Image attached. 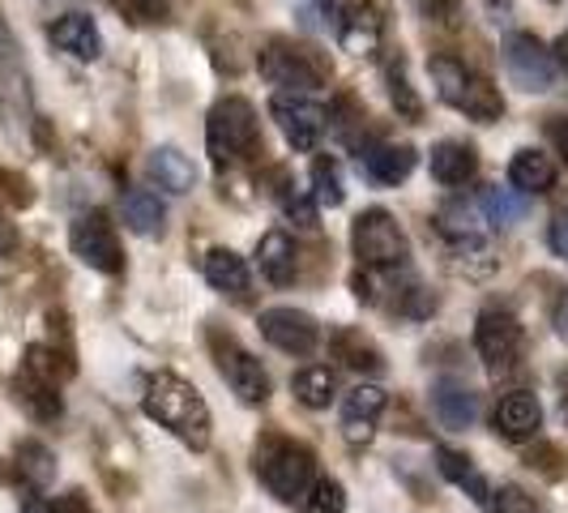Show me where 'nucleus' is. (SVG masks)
<instances>
[{
  "mask_svg": "<svg viewBox=\"0 0 568 513\" xmlns=\"http://www.w3.org/2000/svg\"><path fill=\"white\" fill-rule=\"evenodd\" d=\"M142 411L159 428H168L175 441H184V445H193V450H205V445H210V406H205L197 385H189L184 376H175V372H154V376L145 381Z\"/></svg>",
  "mask_w": 568,
  "mask_h": 513,
  "instance_id": "1",
  "label": "nucleus"
},
{
  "mask_svg": "<svg viewBox=\"0 0 568 513\" xmlns=\"http://www.w3.org/2000/svg\"><path fill=\"white\" fill-rule=\"evenodd\" d=\"M261 142V124H256V108L248 99L231 94L223 103H214V112L205 120V150L214 159V168H231L240 159H248Z\"/></svg>",
  "mask_w": 568,
  "mask_h": 513,
  "instance_id": "2",
  "label": "nucleus"
},
{
  "mask_svg": "<svg viewBox=\"0 0 568 513\" xmlns=\"http://www.w3.org/2000/svg\"><path fill=\"white\" fill-rule=\"evenodd\" d=\"M351 244H355V256L376 270H394L410 256V240L389 210H364L351 228Z\"/></svg>",
  "mask_w": 568,
  "mask_h": 513,
  "instance_id": "3",
  "label": "nucleus"
},
{
  "mask_svg": "<svg viewBox=\"0 0 568 513\" xmlns=\"http://www.w3.org/2000/svg\"><path fill=\"white\" fill-rule=\"evenodd\" d=\"M313 454L304 445H291V441H278L274 450H265L261 462H256L261 484L270 487V496H278V501H300L308 492V484H313Z\"/></svg>",
  "mask_w": 568,
  "mask_h": 513,
  "instance_id": "4",
  "label": "nucleus"
},
{
  "mask_svg": "<svg viewBox=\"0 0 568 513\" xmlns=\"http://www.w3.org/2000/svg\"><path fill=\"white\" fill-rule=\"evenodd\" d=\"M270 115L278 120V129H283V138L300 154H308L316 150V142L325 138V129H329V112L313 103L308 94H295V90H278L274 99H270Z\"/></svg>",
  "mask_w": 568,
  "mask_h": 513,
  "instance_id": "5",
  "label": "nucleus"
},
{
  "mask_svg": "<svg viewBox=\"0 0 568 513\" xmlns=\"http://www.w3.org/2000/svg\"><path fill=\"white\" fill-rule=\"evenodd\" d=\"M475 351L487 364V372H509L521 360V325L505 309H484L475 321Z\"/></svg>",
  "mask_w": 568,
  "mask_h": 513,
  "instance_id": "6",
  "label": "nucleus"
},
{
  "mask_svg": "<svg viewBox=\"0 0 568 513\" xmlns=\"http://www.w3.org/2000/svg\"><path fill=\"white\" fill-rule=\"evenodd\" d=\"M69 244H73V253L82 256L90 270H99V274H120V270H124L120 235H115V228L108 223V214H99V210H90V214H82V219L73 223Z\"/></svg>",
  "mask_w": 568,
  "mask_h": 513,
  "instance_id": "7",
  "label": "nucleus"
},
{
  "mask_svg": "<svg viewBox=\"0 0 568 513\" xmlns=\"http://www.w3.org/2000/svg\"><path fill=\"white\" fill-rule=\"evenodd\" d=\"M505 69H509L513 86H521V90H530V94L551 90V86H556V73H560L556 57L542 48L535 34H513L509 43H505Z\"/></svg>",
  "mask_w": 568,
  "mask_h": 513,
  "instance_id": "8",
  "label": "nucleus"
},
{
  "mask_svg": "<svg viewBox=\"0 0 568 513\" xmlns=\"http://www.w3.org/2000/svg\"><path fill=\"white\" fill-rule=\"evenodd\" d=\"M261 78L270 86H278V90H295V94H304V90H316V86L325 82V73H321V64H316L308 52H300V48H286V43H270L265 52H261Z\"/></svg>",
  "mask_w": 568,
  "mask_h": 513,
  "instance_id": "9",
  "label": "nucleus"
},
{
  "mask_svg": "<svg viewBox=\"0 0 568 513\" xmlns=\"http://www.w3.org/2000/svg\"><path fill=\"white\" fill-rule=\"evenodd\" d=\"M261 334L286 355H313L316 342H321V325H316V316L300 313V309H265Z\"/></svg>",
  "mask_w": 568,
  "mask_h": 513,
  "instance_id": "10",
  "label": "nucleus"
},
{
  "mask_svg": "<svg viewBox=\"0 0 568 513\" xmlns=\"http://www.w3.org/2000/svg\"><path fill=\"white\" fill-rule=\"evenodd\" d=\"M219 364H223V376H227V385L235 390V399L240 402L261 406V402L270 399V372L261 369V360H256L253 351H244V346H227Z\"/></svg>",
  "mask_w": 568,
  "mask_h": 513,
  "instance_id": "11",
  "label": "nucleus"
},
{
  "mask_svg": "<svg viewBox=\"0 0 568 513\" xmlns=\"http://www.w3.org/2000/svg\"><path fill=\"white\" fill-rule=\"evenodd\" d=\"M48 34H52V43L60 52H69L73 60L103 57V34H99V22L90 13H60Z\"/></svg>",
  "mask_w": 568,
  "mask_h": 513,
  "instance_id": "12",
  "label": "nucleus"
},
{
  "mask_svg": "<svg viewBox=\"0 0 568 513\" xmlns=\"http://www.w3.org/2000/svg\"><path fill=\"white\" fill-rule=\"evenodd\" d=\"M432 411H436V420L449 428V432H466V428L479 420V394L475 390H466L462 381H436L432 385Z\"/></svg>",
  "mask_w": 568,
  "mask_h": 513,
  "instance_id": "13",
  "label": "nucleus"
},
{
  "mask_svg": "<svg viewBox=\"0 0 568 513\" xmlns=\"http://www.w3.org/2000/svg\"><path fill=\"white\" fill-rule=\"evenodd\" d=\"M385 390L381 385H355L346 399H342V428H346V441L351 445H364L372 441V424L376 415L385 411Z\"/></svg>",
  "mask_w": 568,
  "mask_h": 513,
  "instance_id": "14",
  "label": "nucleus"
},
{
  "mask_svg": "<svg viewBox=\"0 0 568 513\" xmlns=\"http://www.w3.org/2000/svg\"><path fill=\"white\" fill-rule=\"evenodd\" d=\"M542 428V406L535 394L517 390V394H505L500 406H496V432L505 441H530Z\"/></svg>",
  "mask_w": 568,
  "mask_h": 513,
  "instance_id": "15",
  "label": "nucleus"
},
{
  "mask_svg": "<svg viewBox=\"0 0 568 513\" xmlns=\"http://www.w3.org/2000/svg\"><path fill=\"white\" fill-rule=\"evenodd\" d=\"M150 180L163 189V193H193V184H197V168H193V159L184 154V150H175V145H159L154 154H150Z\"/></svg>",
  "mask_w": 568,
  "mask_h": 513,
  "instance_id": "16",
  "label": "nucleus"
},
{
  "mask_svg": "<svg viewBox=\"0 0 568 513\" xmlns=\"http://www.w3.org/2000/svg\"><path fill=\"white\" fill-rule=\"evenodd\" d=\"M427 168H432V180H440L445 189H457L479 171V154H475V145L466 142H440L432 145Z\"/></svg>",
  "mask_w": 568,
  "mask_h": 513,
  "instance_id": "17",
  "label": "nucleus"
},
{
  "mask_svg": "<svg viewBox=\"0 0 568 513\" xmlns=\"http://www.w3.org/2000/svg\"><path fill=\"white\" fill-rule=\"evenodd\" d=\"M509 184L517 193H547L551 184H556V163H551V154H542V150H517L509 163Z\"/></svg>",
  "mask_w": 568,
  "mask_h": 513,
  "instance_id": "18",
  "label": "nucleus"
},
{
  "mask_svg": "<svg viewBox=\"0 0 568 513\" xmlns=\"http://www.w3.org/2000/svg\"><path fill=\"white\" fill-rule=\"evenodd\" d=\"M338 39L346 52H372L376 43H381V22H376V13H372L368 4H346L338 18Z\"/></svg>",
  "mask_w": 568,
  "mask_h": 513,
  "instance_id": "19",
  "label": "nucleus"
},
{
  "mask_svg": "<svg viewBox=\"0 0 568 513\" xmlns=\"http://www.w3.org/2000/svg\"><path fill=\"white\" fill-rule=\"evenodd\" d=\"M364 171L376 184H402L415 171V150L410 145H372L364 150Z\"/></svg>",
  "mask_w": 568,
  "mask_h": 513,
  "instance_id": "20",
  "label": "nucleus"
},
{
  "mask_svg": "<svg viewBox=\"0 0 568 513\" xmlns=\"http://www.w3.org/2000/svg\"><path fill=\"white\" fill-rule=\"evenodd\" d=\"M248 265H244V256L231 253V249H210L205 253V283L214 286V291H223V295H244L248 291Z\"/></svg>",
  "mask_w": 568,
  "mask_h": 513,
  "instance_id": "21",
  "label": "nucleus"
},
{
  "mask_svg": "<svg viewBox=\"0 0 568 513\" xmlns=\"http://www.w3.org/2000/svg\"><path fill=\"white\" fill-rule=\"evenodd\" d=\"M256 265L261 274L270 279L274 286H286L295 279V244L286 231H270L261 244H256Z\"/></svg>",
  "mask_w": 568,
  "mask_h": 513,
  "instance_id": "22",
  "label": "nucleus"
},
{
  "mask_svg": "<svg viewBox=\"0 0 568 513\" xmlns=\"http://www.w3.org/2000/svg\"><path fill=\"white\" fill-rule=\"evenodd\" d=\"M454 108L457 112H466L470 120H479V124H491V120H500V115H505V99H500V90L487 82V78H479V73L470 69L466 90L457 94Z\"/></svg>",
  "mask_w": 568,
  "mask_h": 513,
  "instance_id": "23",
  "label": "nucleus"
},
{
  "mask_svg": "<svg viewBox=\"0 0 568 513\" xmlns=\"http://www.w3.org/2000/svg\"><path fill=\"white\" fill-rule=\"evenodd\" d=\"M436 466H440V475L449 480V484H457V487H466L470 496H475V505H491V492H487V480L475 471V462L466 454H457V450H449V445H440L436 450Z\"/></svg>",
  "mask_w": 568,
  "mask_h": 513,
  "instance_id": "24",
  "label": "nucleus"
},
{
  "mask_svg": "<svg viewBox=\"0 0 568 513\" xmlns=\"http://www.w3.org/2000/svg\"><path fill=\"white\" fill-rule=\"evenodd\" d=\"M163 223H168V210H163L159 193L133 189V193L124 198V228L129 231H138V235H159Z\"/></svg>",
  "mask_w": 568,
  "mask_h": 513,
  "instance_id": "25",
  "label": "nucleus"
},
{
  "mask_svg": "<svg viewBox=\"0 0 568 513\" xmlns=\"http://www.w3.org/2000/svg\"><path fill=\"white\" fill-rule=\"evenodd\" d=\"M18 399L27 402V411L34 420H57L60 415V394H57V381L39 376V372H22L18 376Z\"/></svg>",
  "mask_w": 568,
  "mask_h": 513,
  "instance_id": "26",
  "label": "nucleus"
},
{
  "mask_svg": "<svg viewBox=\"0 0 568 513\" xmlns=\"http://www.w3.org/2000/svg\"><path fill=\"white\" fill-rule=\"evenodd\" d=\"M436 231H440L445 240H454V244H479V214H475V205H466V201L440 205Z\"/></svg>",
  "mask_w": 568,
  "mask_h": 513,
  "instance_id": "27",
  "label": "nucleus"
},
{
  "mask_svg": "<svg viewBox=\"0 0 568 513\" xmlns=\"http://www.w3.org/2000/svg\"><path fill=\"white\" fill-rule=\"evenodd\" d=\"M479 205H484L487 223H496V228H513L517 219H526V193H517V189H500V184H491L479 193Z\"/></svg>",
  "mask_w": 568,
  "mask_h": 513,
  "instance_id": "28",
  "label": "nucleus"
},
{
  "mask_svg": "<svg viewBox=\"0 0 568 513\" xmlns=\"http://www.w3.org/2000/svg\"><path fill=\"white\" fill-rule=\"evenodd\" d=\"M291 390H295V399L304 402V406H329L338 385H334V372L329 369H304L295 372Z\"/></svg>",
  "mask_w": 568,
  "mask_h": 513,
  "instance_id": "29",
  "label": "nucleus"
},
{
  "mask_svg": "<svg viewBox=\"0 0 568 513\" xmlns=\"http://www.w3.org/2000/svg\"><path fill=\"white\" fill-rule=\"evenodd\" d=\"M18 466H22V475H27L34 487H48L57 480V454H52L48 445H39V441H22Z\"/></svg>",
  "mask_w": 568,
  "mask_h": 513,
  "instance_id": "30",
  "label": "nucleus"
},
{
  "mask_svg": "<svg viewBox=\"0 0 568 513\" xmlns=\"http://www.w3.org/2000/svg\"><path fill=\"white\" fill-rule=\"evenodd\" d=\"M334 346H338V355L351 364V369H368V372L385 369V364H381V351H376L359 330H342L338 339H334Z\"/></svg>",
  "mask_w": 568,
  "mask_h": 513,
  "instance_id": "31",
  "label": "nucleus"
},
{
  "mask_svg": "<svg viewBox=\"0 0 568 513\" xmlns=\"http://www.w3.org/2000/svg\"><path fill=\"white\" fill-rule=\"evenodd\" d=\"M466 78H470V69H466L462 60H454V57L432 60V82H436V94H440L449 108L457 103V94L466 90Z\"/></svg>",
  "mask_w": 568,
  "mask_h": 513,
  "instance_id": "32",
  "label": "nucleus"
},
{
  "mask_svg": "<svg viewBox=\"0 0 568 513\" xmlns=\"http://www.w3.org/2000/svg\"><path fill=\"white\" fill-rule=\"evenodd\" d=\"M300 510L304 513H346V492L338 480H313L308 492L300 496Z\"/></svg>",
  "mask_w": 568,
  "mask_h": 513,
  "instance_id": "33",
  "label": "nucleus"
},
{
  "mask_svg": "<svg viewBox=\"0 0 568 513\" xmlns=\"http://www.w3.org/2000/svg\"><path fill=\"white\" fill-rule=\"evenodd\" d=\"M313 189H316V201L321 205H342L346 201V189H342V171L334 159H316L313 163Z\"/></svg>",
  "mask_w": 568,
  "mask_h": 513,
  "instance_id": "34",
  "label": "nucleus"
},
{
  "mask_svg": "<svg viewBox=\"0 0 568 513\" xmlns=\"http://www.w3.org/2000/svg\"><path fill=\"white\" fill-rule=\"evenodd\" d=\"M389 99H394V108H398L402 115H415L424 112V103H419V94L410 90V78H406V64H389Z\"/></svg>",
  "mask_w": 568,
  "mask_h": 513,
  "instance_id": "35",
  "label": "nucleus"
},
{
  "mask_svg": "<svg viewBox=\"0 0 568 513\" xmlns=\"http://www.w3.org/2000/svg\"><path fill=\"white\" fill-rule=\"evenodd\" d=\"M491 513H539L535 510V501L521 492V487H513V484H505L500 492H496V501L487 505Z\"/></svg>",
  "mask_w": 568,
  "mask_h": 513,
  "instance_id": "36",
  "label": "nucleus"
},
{
  "mask_svg": "<svg viewBox=\"0 0 568 513\" xmlns=\"http://www.w3.org/2000/svg\"><path fill=\"white\" fill-rule=\"evenodd\" d=\"M283 210H286V219H295L300 228H316V205H313V198H308L304 189L286 193V198H283Z\"/></svg>",
  "mask_w": 568,
  "mask_h": 513,
  "instance_id": "37",
  "label": "nucleus"
},
{
  "mask_svg": "<svg viewBox=\"0 0 568 513\" xmlns=\"http://www.w3.org/2000/svg\"><path fill=\"white\" fill-rule=\"evenodd\" d=\"M547 244H551V253L568 261V210L565 214H556V223H551V231H547Z\"/></svg>",
  "mask_w": 568,
  "mask_h": 513,
  "instance_id": "38",
  "label": "nucleus"
},
{
  "mask_svg": "<svg viewBox=\"0 0 568 513\" xmlns=\"http://www.w3.org/2000/svg\"><path fill=\"white\" fill-rule=\"evenodd\" d=\"M138 13H142L145 22H154V18H168V4L171 0H129Z\"/></svg>",
  "mask_w": 568,
  "mask_h": 513,
  "instance_id": "39",
  "label": "nucleus"
},
{
  "mask_svg": "<svg viewBox=\"0 0 568 513\" xmlns=\"http://www.w3.org/2000/svg\"><path fill=\"white\" fill-rule=\"evenodd\" d=\"M556 334L568 342V291H565V300L556 304Z\"/></svg>",
  "mask_w": 568,
  "mask_h": 513,
  "instance_id": "40",
  "label": "nucleus"
},
{
  "mask_svg": "<svg viewBox=\"0 0 568 513\" xmlns=\"http://www.w3.org/2000/svg\"><path fill=\"white\" fill-rule=\"evenodd\" d=\"M57 513H85L82 496H60V501H57Z\"/></svg>",
  "mask_w": 568,
  "mask_h": 513,
  "instance_id": "41",
  "label": "nucleus"
},
{
  "mask_svg": "<svg viewBox=\"0 0 568 513\" xmlns=\"http://www.w3.org/2000/svg\"><path fill=\"white\" fill-rule=\"evenodd\" d=\"M22 513H57V505H48L43 496H30L27 505H22Z\"/></svg>",
  "mask_w": 568,
  "mask_h": 513,
  "instance_id": "42",
  "label": "nucleus"
},
{
  "mask_svg": "<svg viewBox=\"0 0 568 513\" xmlns=\"http://www.w3.org/2000/svg\"><path fill=\"white\" fill-rule=\"evenodd\" d=\"M551 57H556V64L568 73V34H560V39H556V52H551Z\"/></svg>",
  "mask_w": 568,
  "mask_h": 513,
  "instance_id": "43",
  "label": "nucleus"
},
{
  "mask_svg": "<svg viewBox=\"0 0 568 513\" xmlns=\"http://www.w3.org/2000/svg\"><path fill=\"white\" fill-rule=\"evenodd\" d=\"M9 249H13V231L4 228V231H0V256L9 253Z\"/></svg>",
  "mask_w": 568,
  "mask_h": 513,
  "instance_id": "44",
  "label": "nucleus"
},
{
  "mask_svg": "<svg viewBox=\"0 0 568 513\" xmlns=\"http://www.w3.org/2000/svg\"><path fill=\"white\" fill-rule=\"evenodd\" d=\"M565 150H568V133H565Z\"/></svg>",
  "mask_w": 568,
  "mask_h": 513,
  "instance_id": "45",
  "label": "nucleus"
}]
</instances>
